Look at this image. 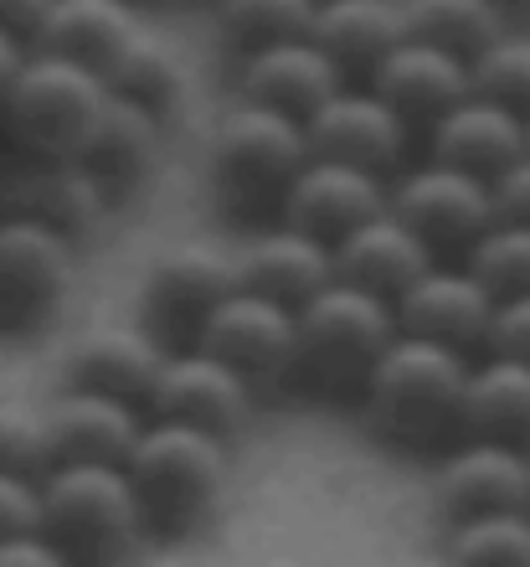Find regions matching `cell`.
Returning <instances> with one entry per match:
<instances>
[{
  "mask_svg": "<svg viewBox=\"0 0 530 567\" xmlns=\"http://www.w3.org/2000/svg\"><path fill=\"white\" fill-rule=\"evenodd\" d=\"M366 89L407 124V135H413V130L427 135V130L469 93V68H464V58L443 52V47L402 37L366 73Z\"/></svg>",
  "mask_w": 530,
  "mask_h": 567,
  "instance_id": "5bb4252c",
  "label": "cell"
},
{
  "mask_svg": "<svg viewBox=\"0 0 530 567\" xmlns=\"http://www.w3.org/2000/svg\"><path fill=\"white\" fill-rule=\"evenodd\" d=\"M227 470H232L227 439L176 419L139 423L129 454H124L139 522L160 537H180L207 522L227 491Z\"/></svg>",
  "mask_w": 530,
  "mask_h": 567,
  "instance_id": "6da1fadb",
  "label": "cell"
},
{
  "mask_svg": "<svg viewBox=\"0 0 530 567\" xmlns=\"http://www.w3.org/2000/svg\"><path fill=\"white\" fill-rule=\"evenodd\" d=\"M62 553L42 532H15V537L0 542V567H58Z\"/></svg>",
  "mask_w": 530,
  "mask_h": 567,
  "instance_id": "74e56055",
  "label": "cell"
},
{
  "mask_svg": "<svg viewBox=\"0 0 530 567\" xmlns=\"http://www.w3.org/2000/svg\"><path fill=\"white\" fill-rule=\"evenodd\" d=\"M108 202L114 196L73 155L31 161L15 181H0V212H21L31 223L62 233L67 243H83L89 233H98V223L108 217Z\"/></svg>",
  "mask_w": 530,
  "mask_h": 567,
  "instance_id": "2e32d148",
  "label": "cell"
},
{
  "mask_svg": "<svg viewBox=\"0 0 530 567\" xmlns=\"http://www.w3.org/2000/svg\"><path fill=\"white\" fill-rule=\"evenodd\" d=\"M304 140H310V155L361 165V171L386 181L402 165L413 135H407V124H402L366 83H361V89L340 83L310 120H304Z\"/></svg>",
  "mask_w": 530,
  "mask_h": 567,
  "instance_id": "8fae6325",
  "label": "cell"
},
{
  "mask_svg": "<svg viewBox=\"0 0 530 567\" xmlns=\"http://www.w3.org/2000/svg\"><path fill=\"white\" fill-rule=\"evenodd\" d=\"M427 150H433V161L458 165V171H474V176L489 181L526 150V114L495 104V99H479V93H464L427 130Z\"/></svg>",
  "mask_w": 530,
  "mask_h": 567,
  "instance_id": "7402d4cb",
  "label": "cell"
},
{
  "mask_svg": "<svg viewBox=\"0 0 530 567\" xmlns=\"http://www.w3.org/2000/svg\"><path fill=\"white\" fill-rule=\"evenodd\" d=\"M46 0H0V31H11L21 42H31V31L42 21Z\"/></svg>",
  "mask_w": 530,
  "mask_h": 567,
  "instance_id": "f35d334b",
  "label": "cell"
},
{
  "mask_svg": "<svg viewBox=\"0 0 530 567\" xmlns=\"http://www.w3.org/2000/svg\"><path fill=\"white\" fill-rule=\"evenodd\" d=\"M314 16V0H217V31L232 52L304 37Z\"/></svg>",
  "mask_w": 530,
  "mask_h": 567,
  "instance_id": "f546056e",
  "label": "cell"
},
{
  "mask_svg": "<svg viewBox=\"0 0 530 567\" xmlns=\"http://www.w3.org/2000/svg\"><path fill=\"white\" fill-rule=\"evenodd\" d=\"M304 161H310L304 124L279 109L237 99V109L211 135V192L237 223H273Z\"/></svg>",
  "mask_w": 530,
  "mask_h": 567,
  "instance_id": "277c9868",
  "label": "cell"
},
{
  "mask_svg": "<svg viewBox=\"0 0 530 567\" xmlns=\"http://www.w3.org/2000/svg\"><path fill=\"white\" fill-rule=\"evenodd\" d=\"M104 93L108 83L93 68L58 58V52H42V47H27V62H21V73L11 83L0 130L15 140V150H27L31 161L77 155Z\"/></svg>",
  "mask_w": 530,
  "mask_h": 567,
  "instance_id": "8992f818",
  "label": "cell"
},
{
  "mask_svg": "<svg viewBox=\"0 0 530 567\" xmlns=\"http://www.w3.org/2000/svg\"><path fill=\"white\" fill-rule=\"evenodd\" d=\"M21 62H27V42L11 37V31H0V120H6V99H11V83L21 73Z\"/></svg>",
  "mask_w": 530,
  "mask_h": 567,
  "instance_id": "ab89813d",
  "label": "cell"
},
{
  "mask_svg": "<svg viewBox=\"0 0 530 567\" xmlns=\"http://www.w3.org/2000/svg\"><path fill=\"white\" fill-rule=\"evenodd\" d=\"M485 351L530 361V289L526 295L495 299V310H489V330H485Z\"/></svg>",
  "mask_w": 530,
  "mask_h": 567,
  "instance_id": "e575fe53",
  "label": "cell"
},
{
  "mask_svg": "<svg viewBox=\"0 0 530 567\" xmlns=\"http://www.w3.org/2000/svg\"><path fill=\"white\" fill-rule=\"evenodd\" d=\"M438 511L469 522L489 511H530V464L520 444L469 439L438 464Z\"/></svg>",
  "mask_w": 530,
  "mask_h": 567,
  "instance_id": "ac0fdd59",
  "label": "cell"
},
{
  "mask_svg": "<svg viewBox=\"0 0 530 567\" xmlns=\"http://www.w3.org/2000/svg\"><path fill=\"white\" fill-rule=\"evenodd\" d=\"M340 83H345V78H340L335 62L310 42V31H304V37L268 42V47H252V52H237V99L279 109V114H289V120H299V124L310 120Z\"/></svg>",
  "mask_w": 530,
  "mask_h": 567,
  "instance_id": "e0dca14e",
  "label": "cell"
},
{
  "mask_svg": "<svg viewBox=\"0 0 530 567\" xmlns=\"http://www.w3.org/2000/svg\"><path fill=\"white\" fill-rule=\"evenodd\" d=\"M489 196H495V217L500 223L530 227V150H520L500 176H489Z\"/></svg>",
  "mask_w": 530,
  "mask_h": 567,
  "instance_id": "8d00e7d4",
  "label": "cell"
},
{
  "mask_svg": "<svg viewBox=\"0 0 530 567\" xmlns=\"http://www.w3.org/2000/svg\"><path fill=\"white\" fill-rule=\"evenodd\" d=\"M386 207L423 238L433 264H464L479 233L495 223L489 181L443 161H427L407 176H397V186L386 192Z\"/></svg>",
  "mask_w": 530,
  "mask_h": 567,
  "instance_id": "52a82bcc",
  "label": "cell"
},
{
  "mask_svg": "<svg viewBox=\"0 0 530 567\" xmlns=\"http://www.w3.org/2000/svg\"><path fill=\"white\" fill-rule=\"evenodd\" d=\"M237 269V284L242 289H258V295L279 299V305H304L314 289L335 279V264H330V243L310 238L289 223H273L258 233V238L242 248V258H232Z\"/></svg>",
  "mask_w": 530,
  "mask_h": 567,
  "instance_id": "cb8c5ba5",
  "label": "cell"
},
{
  "mask_svg": "<svg viewBox=\"0 0 530 567\" xmlns=\"http://www.w3.org/2000/svg\"><path fill=\"white\" fill-rule=\"evenodd\" d=\"M108 93L129 99V104L149 109L160 124H170L186 109V68L165 42H155L149 31H134L129 42L118 47V58L104 68Z\"/></svg>",
  "mask_w": 530,
  "mask_h": 567,
  "instance_id": "83f0119b",
  "label": "cell"
},
{
  "mask_svg": "<svg viewBox=\"0 0 530 567\" xmlns=\"http://www.w3.org/2000/svg\"><path fill=\"white\" fill-rule=\"evenodd\" d=\"M402 31L469 62L479 47H489L505 31V11L500 0H407Z\"/></svg>",
  "mask_w": 530,
  "mask_h": 567,
  "instance_id": "f1b7e54d",
  "label": "cell"
},
{
  "mask_svg": "<svg viewBox=\"0 0 530 567\" xmlns=\"http://www.w3.org/2000/svg\"><path fill=\"white\" fill-rule=\"evenodd\" d=\"M397 336L392 305L345 279H330L294 305V372L320 398H355L386 341Z\"/></svg>",
  "mask_w": 530,
  "mask_h": 567,
  "instance_id": "3957f363",
  "label": "cell"
},
{
  "mask_svg": "<svg viewBox=\"0 0 530 567\" xmlns=\"http://www.w3.org/2000/svg\"><path fill=\"white\" fill-rule=\"evenodd\" d=\"M134 31H139L134 0H46L42 21L31 31V47L73 58L104 78V68L118 58V47Z\"/></svg>",
  "mask_w": 530,
  "mask_h": 567,
  "instance_id": "4316f807",
  "label": "cell"
},
{
  "mask_svg": "<svg viewBox=\"0 0 530 567\" xmlns=\"http://www.w3.org/2000/svg\"><path fill=\"white\" fill-rule=\"evenodd\" d=\"M42 537L62 563H114L145 537L124 464H46L37 475Z\"/></svg>",
  "mask_w": 530,
  "mask_h": 567,
  "instance_id": "5b68a950",
  "label": "cell"
},
{
  "mask_svg": "<svg viewBox=\"0 0 530 567\" xmlns=\"http://www.w3.org/2000/svg\"><path fill=\"white\" fill-rule=\"evenodd\" d=\"M500 6H505V0H500Z\"/></svg>",
  "mask_w": 530,
  "mask_h": 567,
  "instance_id": "7bdbcfd3",
  "label": "cell"
},
{
  "mask_svg": "<svg viewBox=\"0 0 530 567\" xmlns=\"http://www.w3.org/2000/svg\"><path fill=\"white\" fill-rule=\"evenodd\" d=\"M73 284V243L21 212H0V336L52 320Z\"/></svg>",
  "mask_w": 530,
  "mask_h": 567,
  "instance_id": "30bf717a",
  "label": "cell"
},
{
  "mask_svg": "<svg viewBox=\"0 0 530 567\" xmlns=\"http://www.w3.org/2000/svg\"><path fill=\"white\" fill-rule=\"evenodd\" d=\"M196 346L207 357H217L221 367H232L252 392L279 388L294 372V310L237 284L232 295L207 315Z\"/></svg>",
  "mask_w": 530,
  "mask_h": 567,
  "instance_id": "9c48e42d",
  "label": "cell"
},
{
  "mask_svg": "<svg viewBox=\"0 0 530 567\" xmlns=\"http://www.w3.org/2000/svg\"><path fill=\"white\" fill-rule=\"evenodd\" d=\"M42 433L52 464H124L139 433V413L134 403H118L104 392L62 388V398L42 413Z\"/></svg>",
  "mask_w": 530,
  "mask_h": 567,
  "instance_id": "ffe728a7",
  "label": "cell"
},
{
  "mask_svg": "<svg viewBox=\"0 0 530 567\" xmlns=\"http://www.w3.org/2000/svg\"><path fill=\"white\" fill-rule=\"evenodd\" d=\"M330 264H335V279L355 284V289H366V295L392 305L433 264V254H427L423 238L402 223L397 212L382 207L371 212L366 223H355L340 243H330Z\"/></svg>",
  "mask_w": 530,
  "mask_h": 567,
  "instance_id": "d6986e66",
  "label": "cell"
},
{
  "mask_svg": "<svg viewBox=\"0 0 530 567\" xmlns=\"http://www.w3.org/2000/svg\"><path fill=\"white\" fill-rule=\"evenodd\" d=\"M46 464H52V460H46L42 419H37V413H27V408L0 403V470L37 480Z\"/></svg>",
  "mask_w": 530,
  "mask_h": 567,
  "instance_id": "836d02e7",
  "label": "cell"
},
{
  "mask_svg": "<svg viewBox=\"0 0 530 567\" xmlns=\"http://www.w3.org/2000/svg\"><path fill=\"white\" fill-rule=\"evenodd\" d=\"M402 37V6L392 0H314L310 42L335 62L340 78H366Z\"/></svg>",
  "mask_w": 530,
  "mask_h": 567,
  "instance_id": "d4e9b609",
  "label": "cell"
},
{
  "mask_svg": "<svg viewBox=\"0 0 530 567\" xmlns=\"http://www.w3.org/2000/svg\"><path fill=\"white\" fill-rule=\"evenodd\" d=\"M15 532H42V501H37V480L0 470V542Z\"/></svg>",
  "mask_w": 530,
  "mask_h": 567,
  "instance_id": "d590c367",
  "label": "cell"
},
{
  "mask_svg": "<svg viewBox=\"0 0 530 567\" xmlns=\"http://www.w3.org/2000/svg\"><path fill=\"white\" fill-rule=\"evenodd\" d=\"M469 357L427 336L397 330L376 367L361 382L371 429L397 449H433L458 433V398H464Z\"/></svg>",
  "mask_w": 530,
  "mask_h": 567,
  "instance_id": "7a4b0ae2",
  "label": "cell"
},
{
  "mask_svg": "<svg viewBox=\"0 0 530 567\" xmlns=\"http://www.w3.org/2000/svg\"><path fill=\"white\" fill-rule=\"evenodd\" d=\"M458 433L464 439H500L526 444L530 433V361L485 351V361H469L464 398H458Z\"/></svg>",
  "mask_w": 530,
  "mask_h": 567,
  "instance_id": "484cf974",
  "label": "cell"
},
{
  "mask_svg": "<svg viewBox=\"0 0 530 567\" xmlns=\"http://www.w3.org/2000/svg\"><path fill=\"white\" fill-rule=\"evenodd\" d=\"M520 449H526V464H530V433H526V444H520Z\"/></svg>",
  "mask_w": 530,
  "mask_h": 567,
  "instance_id": "60d3db41",
  "label": "cell"
},
{
  "mask_svg": "<svg viewBox=\"0 0 530 567\" xmlns=\"http://www.w3.org/2000/svg\"><path fill=\"white\" fill-rule=\"evenodd\" d=\"M165 351L149 341L139 326H118V330H89L83 341L62 357V388L77 392H104L118 403H149L155 377H160Z\"/></svg>",
  "mask_w": 530,
  "mask_h": 567,
  "instance_id": "44dd1931",
  "label": "cell"
},
{
  "mask_svg": "<svg viewBox=\"0 0 530 567\" xmlns=\"http://www.w3.org/2000/svg\"><path fill=\"white\" fill-rule=\"evenodd\" d=\"M145 408L149 419H176L232 439L252 413V388L232 367L207 357L201 346H186V351H165L160 377H155V392H149Z\"/></svg>",
  "mask_w": 530,
  "mask_h": 567,
  "instance_id": "7c38bea8",
  "label": "cell"
},
{
  "mask_svg": "<svg viewBox=\"0 0 530 567\" xmlns=\"http://www.w3.org/2000/svg\"><path fill=\"white\" fill-rule=\"evenodd\" d=\"M526 150H530V114H526Z\"/></svg>",
  "mask_w": 530,
  "mask_h": 567,
  "instance_id": "b9f144b4",
  "label": "cell"
},
{
  "mask_svg": "<svg viewBox=\"0 0 530 567\" xmlns=\"http://www.w3.org/2000/svg\"><path fill=\"white\" fill-rule=\"evenodd\" d=\"M160 140H165V124L149 109L129 104L118 93H104V104L93 114L89 135H83L73 161L89 165L108 196H124L149 176V165L160 155Z\"/></svg>",
  "mask_w": 530,
  "mask_h": 567,
  "instance_id": "603a6c76",
  "label": "cell"
},
{
  "mask_svg": "<svg viewBox=\"0 0 530 567\" xmlns=\"http://www.w3.org/2000/svg\"><path fill=\"white\" fill-rule=\"evenodd\" d=\"M386 207V181L361 171V165L330 161V155H310L294 171L289 192H283L279 223L299 227L320 243H340L355 223H366L371 212Z\"/></svg>",
  "mask_w": 530,
  "mask_h": 567,
  "instance_id": "9a60e30c",
  "label": "cell"
},
{
  "mask_svg": "<svg viewBox=\"0 0 530 567\" xmlns=\"http://www.w3.org/2000/svg\"><path fill=\"white\" fill-rule=\"evenodd\" d=\"M454 563H530V511H489L454 522L448 537Z\"/></svg>",
  "mask_w": 530,
  "mask_h": 567,
  "instance_id": "d6a6232c",
  "label": "cell"
},
{
  "mask_svg": "<svg viewBox=\"0 0 530 567\" xmlns=\"http://www.w3.org/2000/svg\"><path fill=\"white\" fill-rule=\"evenodd\" d=\"M464 68H469V93L495 99V104L516 109V114H530V37L500 31Z\"/></svg>",
  "mask_w": 530,
  "mask_h": 567,
  "instance_id": "1f68e13d",
  "label": "cell"
},
{
  "mask_svg": "<svg viewBox=\"0 0 530 567\" xmlns=\"http://www.w3.org/2000/svg\"><path fill=\"white\" fill-rule=\"evenodd\" d=\"M237 289L232 258L211 248H170L139 279V330L160 351H186L196 346L207 315Z\"/></svg>",
  "mask_w": 530,
  "mask_h": 567,
  "instance_id": "ba28073f",
  "label": "cell"
},
{
  "mask_svg": "<svg viewBox=\"0 0 530 567\" xmlns=\"http://www.w3.org/2000/svg\"><path fill=\"white\" fill-rule=\"evenodd\" d=\"M489 310H495V295H489L464 264H427V269L392 299L397 330L443 341V346H454V351H464V357H469V351H485Z\"/></svg>",
  "mask_w": 530,
  "mask_h": 567,
  "instance_id": "4fadbf2b",
  "label": "cell"
},
{
  "mask_svg": "<svg viewBox=\"0 0 530 567\" xmlns=\"http://www.w3.org/2000/svg\"><path fill=\"white\" fill-rule=\"evenodd\" d=\"M464 269L485 284L495 299L526 295L530 289V227L495 217V223L479 233V243L464 254Z\"/></svg>",
  "mask_w": 530,
  "mask_h": 567,
  "instance_id": "4dcf8cb0",
  "label": "cell"
}]
</instances>
